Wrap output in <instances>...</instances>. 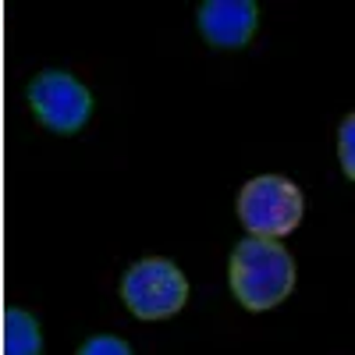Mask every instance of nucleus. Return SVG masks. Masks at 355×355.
Here are the masks:
<instances>
[{
	"label": "nucleus",
	"mask_w": 355,
	"mask_h": 355,
	"mask_svg": "<svg viewBox=\"0 0 355 355\" xmlns=\"http://www.w3.org/2000/svg\"><path fill=\"white\" fill-rule=\"evenodd\" d=\"M28 107L57 135H75L93 117V93L68 71H40L28 85Z\"/></svg>",
	"instance_id": "20e7f679"
},
{
	"label": "nucleus",
	"mask_w": 355,
	"mask_h": 355,
	"mask_svg": "<svg viewBox=\"0 0 355 355\" xmlns=\"http://www.w3.org/2000/svg\"><path fill=\"white\" fill-rule=\"evenodd\" d=\"M256 25H259V8L252 0H206L199 8V33L224 50L245 46Z\"/></svg>",
	"instance_id": "39448f33"
},
{
	"label": "nucleus",
	"mask_w": 355,
	"mask_h": 355,
	"mask_svg": "<svg viewBox=\"0 0 355 355\" xmlns=\"http://www.w3.org/2000/svg\"><path fill=\"white\" fill-rule=\"evenodd\" d=\"M338 157H341V171L355 182V114H348L338 128Z\"/></svg>",
	"instance_id": "0eeeda50"
},
{
	"label": "nucleus",
	"mask_w": 355,
	"mask_h": 355,
	"mask_svg": "<svg viewBox=\"0 0 355 355\" xmlns=\"http://www.w3.org/2000/svg\"><path fill=\"white\" fill-rule=\"evenodd\" d=\"M302 192L291 178L281 174H259L242 185L239 192V220L245 224L249 239L277 242L291 234L302 220Z\"/></svg>",
	"instance_id": "f03ea898"
},
{
	"label": "nucleus",
	"mask_w": 355,
	"mask_h": 355,
	"mask_svg": "<svg viewBox=\"0 0 355 355\" xmlns=\"http://www.w3.org/2000/svg\"><path fill=\"white\" fill-rule=\"evenodd\" d=\"M75 355H132V345L125 338H114V334H96V338H89Z\"/></svg>",
	"instance_id": "6e6552de"
},
{
	"label": "nucleus",
	"mask_w": 355,
	"mask_h": 355,
	"mask_svg": "<svg viewBox=\"0 0 355 355\" xmlns=\"http://www.w3.org/2000/svg\"><path fill=\"white\" fill-rule=\"evenodd\" d=\"M231 291L245 309L263 313L281 306L295 288V259L281 242L245 239L234 245L227 263Z\"/></svg>",
	"instance_id": "f257e3e1"
},
{
	"label": "nucleus",
	"mask_w": 355,
	"mask_h": 355,
	"mask_svg": "<svg viewBox=\"0 0 355 355\" xmlns=\"http://www.w3.org/2000/svg\"><path fill=\"white\" fill-rule=\"evenodd\" d=\"M40 352H43L40 320L28 309H8L4 313V355H40Z\"/></svg>",
	"instance_id": "423d86ee"
},
{
	"label": "nucleus",
	"mask_w": 355,
	"mask_h": 355,
	"mask_svg": "<svg viewBox=\"0 0 355 355\" xmlns=\"http://www.w3.org/2000/svg\"><path fill=\"white\" fill-rule=\"evenodd\" d=\"M121 299L139 320H167L189 302V281L182 266L164 256L135 259L121 277Z\"/></svg>",
	"instance_id": "7ed1b4c3"
}]
</instances>
